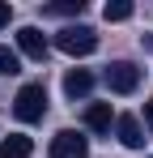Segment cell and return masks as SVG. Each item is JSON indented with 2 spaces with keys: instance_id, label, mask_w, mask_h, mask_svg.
<instances>
[{
  "instance_id": "5",
  "label": "cell",
  "mask_w": 153,
  "mask_h": 158,
  "mask_svg": "<svg viewBox=\"0 0 153 158\" xmlns=\"http://www.w3.org/2000/svg\"><path fill=\"white\" fill-rule=\"evenodd\" d=\"M17 52L30 56V60H43V56H47V34L38 26H22L17 30Z\"/></svg>"
},
{
  "instance_id": "8",
  "label": "cell",
  "mask_w": 153,
  "mask_h": 158,
  "mask_svg": "<svg viewBox=\"0 0 153 158\" xmlns=\"http://www.w3.org/2000/svg\"><path fill=\"white\" fill-rule=\"evenodd\" d=\"M85 128L89 132H111V103H89L85 107Z\"/></svg>"
},
{
  "instance_id": "12",
  "label": "cell",
  "mask_w": 153,
  "mask_h": 158,
  "mask_svg": "<svg viewBox=\"0 0 153 158\" xmlns=\"http://www.w3.org/2000/svg\"><path fill=\"white\" fill-rule=\"evenodd\" d=\"M81 9H85L81 0H60V4H51L47 13H60V17H68V13H81Z\"/></svg>"
},
{
  "instance_id": "1",
  "label": "cell",
  "mask_w": 153,
  "mask_h": 158,
  "mask_svg": "<svg viewBox=\"0 0 153 158\" xmlns=\"http://www.w3.org/2000/svg\"><path fill=\"white\" fill-rule=\"evenodd\" d=\"M43 111H47V90H43V81L22 85L17 98H13V115H17L22 124H34V120H43Z\"/></svg>"
},
{
  "instance_id": "14",
  "label": "cell",
  "mask_w": 153,
  "mask_h": 158,
  "mask_svg": "<svg viewBox=\"0 0 153 158\" xmlns=\"http://www.w3.org/2000/svg\"><path fill=\"white\" fill-rule=\"evenodd\" d=\"M145 124H149V128H153V98H149V103H145Z\"/></svg>"
},
{
  "instance_id": "4",
  "label": "cell",
  "mask_w": 153,
  "mask_h": 158,
  "mask_svg": "<svg viewBox=\"0 0 153 158\" xmlns=\"http://www.w3.org/2000/svg\"><path fill=\"white\" fill-rule=\"evenodd\" d=\"M106 85H111L115 94H132V90L140 85V69L128 64V60H115V64L106 69Z\"/></svg>"
},
{
  "instance_id": "3",
  "label": "cell",
  "mask_w": 153,
  "mask_h": 158,
  "mask_svg": "<svg viewBox=\"0 0 153 158\" xmlns=\"http://www.w3.org/2000/svg\"><path fill=\"white\" fill-rule=\"evenodd\" d=\"M51 158H89V141L81 137V132L64 128L51 137Z\"/></svg>"
},
{
  "instance_id": "13",
  "label": "cell",
  "mask_w": 153,
  "mask_h": 158,
  "mask_svg": "<svg viewBox=\"0 0 153 158\" xmlns=\"http://www.w3.org/2000/svg\"><path fill=\"white\" fill-rule=\"evenodd\" d=\"M9 22H13V9H9V4H4V0H0V30L9 26Z\"/></svg>"
},
{
  "instance_id": "6",
  "label": "cell",
  "mask_w": 153,
  "mask_h": 158,
  "mask_svg": "<svg viewBox=\"0 0 153 158\" xmlns=\"http://www.w3.org/2000/svg\"><path fill=\"white\" fill-rule=\"evenodd\" d=\"M89 90H94V73L89 69H68L64 73V94L68 98H85Z\"/></svg>"
},
{
  "instance_id": "9",
  "label": "cell",
  "mask_w": 153,
  "mask_h": 158,
  "mask_svg": "<svg viewBox=\"0 0 153 158\" xmlns=\"http://www.w3.org/2000/svg\"><path fill=\"white\" fill-rule=\"evenodd\" d=\"M30 150H34V141L22 137V132H9L0 141V158H30Z\"/></svg>"
},
{
  "instance_id": "11",
  "label": "cell",
  "mask_w": 153,
  "mask_h": 158,
  "mask_svg": "<svg viewBox=\"0 0 153 158\" xmlns=\"http://www.w3.org/2000/svg\"><path fill=\"white\" fill-rule=\"evenodd\" d=\"M132 13H136V9H132L128 0H115V4H106V9H102V17H106V22H128Z\"/></svg>"
},
{
  "instance_id": "2",
  "label": "cell",
  "mask_w": 153,
  "mask_h": 158,
  "mask_svg": "<svg viewBox=\"0 0 153 158\" xmlns=\"http://www.w3.org/2000/svg\"><path fill=\"white\" fill-rule=\"evenodd\" d=\"M55 47L64 56H89L94 47H98V34L89 26H64L60 34H55Z\"/></svg>"
},
{
  "instance_id": "10",
  "label": "cell",
  "mask_w": 153,
  "mask_h": 158,
  "mask_svg": "<svg viewBox=\"0 0 153 158\" xmlns=\"http://www.w3.org/2000/svg\"><path fill=\"white\" fill-rule=\"evenodd\" d=\"M13 73H22V56L0 47V77H13Z\"/></svg>"
},
{
  "instance_id": "7",
  "label": "cell",
  "mask_w": 153,
  "mask_h": 158,
  "mask_svg": "<svg viewBox=\"0 0 153 158\" xmlns=\"http://www.w3.org/2000/svg\"><path fill=\"white\" fill-rule=\"evenodd\" d=\"M115 132H119V141H124L128 150H140V145H145V137H140V120H136V115H119V120H115Z\"/></svg>"
}]
</instances>
